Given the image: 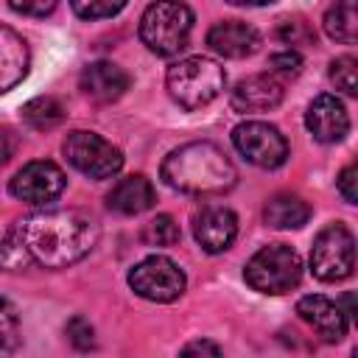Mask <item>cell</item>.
<instances>
[{
    "instance_id": "cell-1",
    "label": "cell",
    "mask_w": 358,
    "mask_h": 358,
    "mask_svg": "<svg viewBox=\"0 0 358 358\" xmlns=\"http://www.w3.org/2000/svg\"><path fill=\"white\" fill-rule=\"evenodd\" d=\"M98 241V224L78 210H42L20 218L0 241V268L22 271L28 266L67 268L90 255Z\"/></svg>"
},
{
    "instance_id": "cell-2",
    "label": "cell",
    "mask_w": 358,
    "mask_h": 358,
    "mask_svg": "<svg viewBox=\"0 0 358 358\" xmlns=\"http://www.w3.org/2000/svg\"><path fill=\"white\" fill-rule=\"evenodd\" d=\"M162 179L168 187H173L179 193L218 196L235 185L238 171L215 143L196 140V143H185V145L173 148L165 157Z\"/></svg>"
},
{
    "instance_id": "cell-3",
    "label": "cell",
    "mask_w": 358,
    "mask_h": 358,
    "mask_svg": "<svg viewBox=\"0 0 358 358\" xmlns=\"http://www.w3.org/2000/svg\"><path fill=\"white\" fill-rule=\"evenodd\" d=\"M165 84H168V95L182 109H201L224 92L227 73L215 59L187 56V59L171 64Z\"/></svg>"
},
{
    "instance_id": "cell-4",
    "label": "cell",
    "mask_w": 358,
    "mask_h": 358,
    "mask_svg": "<svg viewBox=\"0 0 358 358\" xmlns=\"http://www.w3.org/2000/svg\"><path fill=\"white\" fill-rule=\"evenodd\" d=\"M193 31V11L182 0H157L143 11L140 39L157 56H176L187 48Z\"/></svg>"
},
{
    "instance_id": "cell-5",
    "label": "cell",
    "mask_w": 358,
    "mask_h": 358,
    "mask_svg": "<svg viewBox=\"0 0 358 358\" xmlns=\"http://www.w3.org/2000/svg\"><path fill=\"white\" fill-rule=\"evenodd\" d=\"M246 282L260 294H285L302 280V260L285 243H271L255 252L243 268Z\"/></svg>"
},
{
    "instance_id": "cell-6",
    "label": "cell",
    "mask_w": 358,
    "mask_h": 358,
    "mask_svg": "<svg viewBox=\"0 0 358 358\" xmlns=\"http://www.w3.org/2000/svg\"><path fill=\"white\" fill-rule=\"evenodd\" d=\"M313 277L322 282L347 280L355 268V238L344 224H327L310 249Z\"/></svg>"
},
{
    "instance_id": "cell-7",
    "label": "cell",
    "mask_w": 358,
    "mask_h": 358,
    "mask_svg": "<svg viewBox=\"0 0 358 358\" xmlns=\"http://www.w3.org/2000/svg\"><path fill=\"white\" fill-rule=\"evenodd\" d=\"M64 157L67 162L90 179H109L123 168V154L109 140L95 131L76 129L64 137Z\"/></svg>"
},
{
    "instance_id": "cell-8",
    "label": "cell",
    "mask_w": 358,
    "mask_h": 358,
    "mask_svg": "<svg viewBox=\"0 0 358 358\" xmlns=\"http://www.w3.org/2000/svg\"><path fill=\"white\" fill-rule=\"evenodd\" d=\"M129 285L148 302H173L182 296L187 280L185 271L165 255H151L129 271Z\"/></svg>"
},
{
    "instance_id": "cell-9",
    "label": "cell",
    "mask_w": 358,
    "mask_h": 358,
    "mask_svg": "<svg viewBox=\"0 0 358 358\" xmlns=\"http://www.w3.org/2000/svg\"><path fill=\"white\" fill-rule=\"evenodd\" d=\"M232 145L238 154L257 165V168H280L288 159V143L280 134L277 126L263 123V120H246L235 126L232 131Z\"/></svg>"
},
{
    "instance_id": "cell-10",
    "label": "cell",
    "mask_w": 358,
    "mask_h": 358,
    "mask_svg": "<svg viewBox=\"0 0 358 358\" xmlns=\"http://www.w3.org/2000/svg\"><path fill=\"white\" fill-rule=\"evenodd\" d=\"M67 179H64V171L50 162V159H34L28 165H22L14 179L8 182V190L14 199L25 201V204H34V207H45L50 201H56L64 190Z\"/></svg>"
},
{
    "instance_id": "cell-11",
    "label": "cell",
    "mask_w": 358,
    "mask_h": 358,
    "mask_svg": "<svg viewBox=\"0 0 358 358\" xmlns=\"http://www.w3.org/2000/svg\"><path fill=\"white\" fill-rule=\"evenodd\" d=\"M282 81L274 73H257L235 84V90L229 92V103L235 112H268L282 101Z\"/></svg>"
},
{
    "instance_id": "cell-12",
    "label": "cell",
    "mask_w": 358,
    "mask_h": 358,
    "mask_svg": "<svg viewBox=\"0 0 358 358\" xmlns=\"http://www.w3.org/2000/svg\"><path fill=\"white\" fill-rule=\"evenodd\" d=\"M305 126L319 143H338L350 131V115L336 95H316L308 106Z\"/></svg>"
},
{
    "instance_id": "cell-13",
    "label": "cell",
    "mask_w": 358,
    "mask_h": 358,
    "mask_svg": "<svg viewBox=\"0 0 358 358\" xmlns=\"http://www.w3.org/2000/svg\"><path fill=\"white\" fill-rule=\"evenodd\" d=\"M296 313L305 324L316 330L322 341H341L347 336V313L322 294H308L296 302Z\"/></svg>"
},
{
    "instance_id": "cell-14",
    "label": "cell",
    "mask_w": 358,
    "mask_h": 358,
    "mask_svg": "<svg viewBox=\"0 0 358 358\" xmlns=\"http://www.w3.org/2000/svg\"><path fill=\"white\" fill-rule=\"evenodd\" d=\"M193 235L204 252H227L238 235V218L229 207H204L193 218Z\"/></svg>"
},
{
    "instance_id": "cell-15",
    "label": "cell",
    "mask_w": 358,
    "mask_h": 358,
    "mask_svg": "<svg viewBox=\"0 0 358 358\" xmlns=\"http://www.w3.org/2000/svg\"><path fill=\"white\" fill-rule=\"evenodd\" d=\"M207 45L224 59H243L260 48V34L241 20H224L207 31Z\"/></svg>"
},
{
    "instance_id": "cell-16",
    "label": "cell",
    "mask_w": 358,
    "mask_h": 358,
    "mask_svg": "<svg viewBox=\"0 0 358 358\" xmlns=\"http://www.w3.org/2000/svg\"><path fill=\"white\" fill-rule=\"evenodd\" d=\"M78 84L92 101L112 103L129 90V73L115 62H92L81 70Z\"/></svg>"
},
{
    "instance_id": "cell-17",
    "label": "cell",
    "mask_w": 358,
    "mask_h": 358,
    "mask_svg": "<svg viewBox=\"0 0 358 358\" xmlns=\"http://www.w3.org/2000/svg\"><path fill=\"white\" fill-rule=\"evenodd\" d=\"M157 201L154 185L148 176L143 173H131L115 182V187L106 193V204L109 210L120 213V215H140L145 210H151Z\"/></svg>"
},
{
    "instance_id": "cell-18",
    "label": "cell",
    "mask_w": 358,
    "mask_h": 358,
    "mask_svg": "<svg viewBox=\"0 0 358 358\" xmlns=\"http://www.w3.org/2000/svg\"><path fill=\"white\" fill-rule=\"evenodd\" d=\"M28 45L25 39L0 22V95L17 87L28 73Z\"/></svg>"
},
{
    "instance_id": "cell-19",
    "label": "cell",
    "mask_w": 358,
    "mask_h": 358,
    "mask_svg": "<svg viewBox=\"0 0 358 358\" xmlns=\"http://www.w3.org/2000/svg\"><path fill=\"white\" fill-rule=\"evenodd\" d=\"M263 218L274 229H299L310 218V204L296 193H277L266 201Z\"/></svg>"
},
{
    "instance_id": "cell-20",
    "label": "cell",
    "mask_w": 358,
    "mask_h": 358,
    "mask_svg": "<svg viewBox=\"0 0 358 358\" xmlns=\"http://www.w3.org/2000/svg\"><path fill=\"white\" fill-rule=\"evenodd\" d=\"M324 31L336 42L355 45V39H358V0H336L324 14Z\"/></svg>"
},
{
    "instance_id": "cell-21",
    "label": "cell",
    "mask_w": 358,
    "mask_h": 358,
    "mask_svg": "<svg viewBox=\"0 0 358 358\" xmlns=\"http://www.w3.org/2000/svg\"><path fill=\"white\" fill-rule=\"evenodd\" d=\"M22 120L36 129V131H48L53 126H59L64 120V106L53 98V95H39V98H31L22 109H20Z\"/></svg>"
},
{
    "instance_id": "cell-22",
    "label": "cell",
    "mask_w": 358,
    "mask_h": 358,
    "mask_svg": "<svg viewBox=\"0 0 358 358\" xmlns=\"http://www.w3.org/2000/svg\"><path fill=\"white\" fill-rule=\"evenodd\" d=\"M179 224L162 213V215H154L145 227H143V243L145 246H173L179 241Z\"/></svg>"
},
{
    "instance_id": "cell-23",
    "label": "cell",
    "mask_w": 358,
    "mask_h": 358,
    "mask_svg": "<svg viewBox=\"0 0 358 358\" xmlns=\"http://www.w3.org/2000/svg\"><path fill=\"white\" fill-rule=\"evenodd\" d=\"M20 344V316L8 299L0 296V355L14 352Z\"/></svg>"
},
{
    "instance_id": "cell-24",
    "label": "cell",
    "mask_w": 358,
    "mask_h": 358,
    "mask_svg": "<svg viewBox=\"0 0 358 358\" xmlns=\"http://www.w3.org/2000/svg\"><path fill=\"white\" fill-rule=\"evenodd\" d=\"M330 81L336 84V90L355 95L358 92V62L355 56H338L330 62Z\"/></svg>"
},
{
    "instance_id": "cell-25",
    "label": "cell",
    "mask_w": 358,
    "mask_h": 358,
    "mask_svg": "<svg viewBox=\"0 0 358 358\" xmlns=\"http://www.w3.org/2000/svg\"><path fill=\"white\" fill-rule=\"evenodd\" d=\"M277 39H280L282 45H288V48H302V45H313V42H316L310 25H308L305 20H299V17L282 20V22L277 25Z\"/></svg>"
},
{
    "instance_id": "cell-26",
    "label": "cell",
    "mask_w": 358,
    "mask_h": 358,
    "mask_svg": "<svg viewBox=\"0 0 358 358\" xmlns=\"http://www.w3.org/2000/svg\"><path fill=\"white\" fill-rule=\"evenodd\" d=\"M70 6L81 20H106L115 17L126 0H70Z\"/></svg>"
},
{
    "instance_id": "cell-27",
    "label": "cell",
    "mask_w": 358,
    "mask_h": 358,
    "mask_svg": "<svg viewBox=\"0 0 358 358\" xmlns=\"http://www.w3.org/2000/svg\"><path fill=\"white\" fill-rule=\"evenodd\" d=\"M302 70V59L294 48H285V50H277L271 56V73L274 76H282V78H291V76H299Z\"/></svg>"
},
{
    "instance_id": "cell-28",
    "label": "cell",
    "mask_w": 358,
    "mask_h": 358,
    "mask_svg": "<svg viewBox=\"0 0 358 358\" xmlns=\"http://www.w3.org/2000/svg\"><path fill=\"white\" fill-rule=\"evenodd\" d=\"M67 338L73 341V347L90 350V347L95 344V338H92V324H90L87 319H81V316L70 319V322H67Z\"/></svg>"
},
{
    "instance_id": "cell-29",
    "label": "cell",
    "mask_w": 358,
    "mask_h": 358,
    "mask_svg": "<svg viewBox=\"0 0 358 358\" xmlns=\"http://www.w3.org/2000/svg\"><path fill=\"white\" fill-rule=\"evenodd\" d=\"M338 193L347 204H355L358 201V165L350 162L341 173H338Z\"/></svg>"
},
{
    "instance_id": "cell-30",
    "label": "cell",
    "mask_w": 358,
    "mask_h": 358,
    "mask_svg": "<svg viewBox=\"0 0 358 358\" xmlns=\"http://www.w3.org/2000/svg\"><path fill=\"white\" fill-rule=\"evenodd\" d=\"M8 6L17 14H25V17H45V14L53 11L56 0H8Z\"/></svg>"
},
{
    "instance_id": "cell-31",
    "label": "cell",
    "mask_w": 358,
    "mask_h": 358,
    "mask_svg": "<svg viewBox=\"0 0 358 358\" xmlns=\"http://www.w3.org/2000/svg\"><path fill=\"white\" fill-rule=\"evenodd\" d=\"M182 352H185V355H190V352H210V355H221V347H218V344H210V341H190V344H185V347H182Z\"/></svg>"
},
{
    "instance_id": "cell-32",
    "label": "cell",
    "mask_w": 358,
    "mask_h": 358,
    "mask_svg": "<svg viewBox=\"0 0 358 358\" xmlns=\"http://www.w3.org/2000/svg\"><path fill=\"white\" fill-rule=\"evenodd\" d=\"M232 6H266V3H274V0H227Z\"/></svg>"
}]
</instances>
